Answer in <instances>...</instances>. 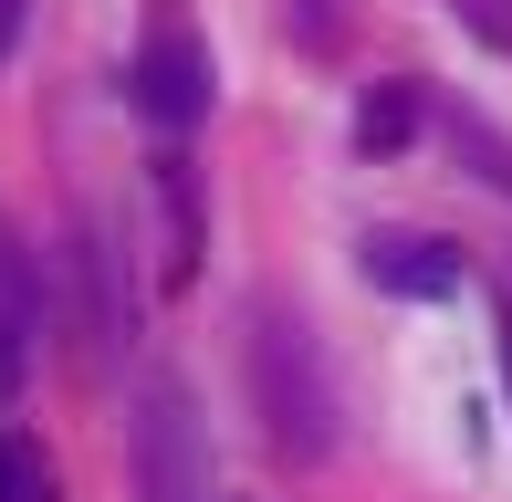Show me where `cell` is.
Here are the masks:
<instances>
[{"label":"cell","mask_w":512,"mask_h":502,"mask_svg":"<svg viewBox=\"0 0 512 502\" xmlns=\"http://www.w3.org/2000/svg\"><path fill=\"white\" fill-rule=\"evenodd\" d=\"M251 408H262V440L283 450L293 471H314L335 450V387H324V356L304 335V314L262 304L251 314Z\"/></svg>","instance_id":"6da1fadb"},{"label":"cell","mask_w":512,"mask_h":502,"mask_svg":"<svg viewBox=\"0 0 512 502\" xmlns=\"http://www.w3.org/2000/svg\"><path fill=\"white\" fill-rule=\"evenodd\" d=\"M126 461L136 502H220V461H209V419L189 398V377H136V419H126Z\"/></svg>","instance_id":"7a4b0ae2"},{"label":"cell","mask_w":512,"mask_h":502,"mask_svg":"<svg viewBox=\"0 0 512 502\" xmlns=\"http://www.w3.org/2000/svg\"><path fill=\"white\" fill-rule=\"evenodd\" d=\"M136 116L147 126H168V136H189L199 116H209V42L189 32L178 11H157L147 21V42H136Z\"/></svg>","instance_id":"3957f363"},{"label":"cell","mask_w":512,"mask_h":502,"mask_svg":"<svg viewBox=\"0 0 512 502\" xmlns=\"http://www.w3.org/2000/svg\"><path fill=\"white\" fill-rule=\"evenodd\" d=\"M74 314H84V346H95V356L136 346V283H126V251H115L105 220L74 231Z\"/></svg>","instance_id":"277c9868"},{"label":"cell","mask_w":512,"mask_h":502,"mask_svg":"<svg viewBox=\"0 0 512 502\" xmlns=\"http://www.w3.org/2000/svg\"><path fill=\"white\" fill-rule=\"evenodd\" d=\"M366 283L408 293V304H439V293H460V251L450 241H418V231H377V241H366Z\"/></svg>","instance_id":"5b68a950"},{"label":"cell","mask_w":512,"mask_h":502,"mask_svg":"<svg viewBox=\"0 0 512 502\" xmlns=\"http://www.w3.org/2000/svg\"><path fill=\"white\" fill-rule=\"evenodd\" d=\"M32 335H42V272H32V251L0 231V398L32 377Z\"/></svg>","instance_id":"8992f818"},{"label":"cell","mask_w":512,"mask_h":502,"mask_svg":"<svg viewBox=\"0 0 512 502\" xmlns=\"http://www.w3.org/2000/svg\"><path fill=\"white\" fill-rule=\"evenodd\" d=\"M408 136H418V84H377L366 116H356V147H366V157H398Z\"/></svg>","instance_id":"52a82bcc"},{"label":"cell","mask_w":512,"mask_h":502,"mask_svg":"<svg viewBox=\"0 0 512 502\" xmlns=\"http://www.w3.org/2000/svg\"><path fill=\"white\" fill-rule=\"evenodd\" d=\"M0 502H53V461H42L32 429L0 419Z\"/></svg>","instance_id":"ba28073f"},{"label":"cell","mask_w":512,"mask_h":502,"mask_svg":"<svg viewBox=\"0 0 512 502\" xmlns=\"http://www.w3.org/2000/svg\"><path fill=\"white\" fill-rule=\"evenodd\" d=\"M460 21H471L492 53H512V0H460Z\"/></svg>","instance_id":"9c48e42d"},{"label":"cell","mask_w":512,"mask_h":502,"mask_svg":"<svg viewBox=\"0 0 512 502\" xmlns=\"http://www.w3.org/2000/svg\"><path fill=\"white\" fill-rule=\"evenodd\" d=\"M21 32H32V0H0V63L21 53Z\"/></svg>","instance_id":"30bf717a"},{"label":"cell","mask_w":512,"mask_h":502,"mask_svg":"<svg viewBox=\"0 0 512 502\" xmlns=\"http://www.w3.org/2000/svg\"><path fill=\"white\" fill-rule=\"evenodd\" d=\"M502 377H512V325H502Z\"/></svg>","instance_id":"8fae6325"}]
</instances>
